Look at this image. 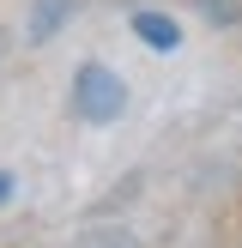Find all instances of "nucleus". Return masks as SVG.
Instances as JSON below:
<instances>
[{
    "label": "nucleus",
    "mask_w": 242,
    "mask_h": 248,
    "mask_svg": "<svg viewBox=\"0 0 242 248\" xmlns=\"http://www.w3.org/2000/svg\"><path fill=\"white\" fill-rule=\"evenodd\" d=\"M133 31H139L145 48H176V43H182L176 18H164V12H139V18H133Z\"/></svg>",
    "instance_id": "obj_2"
},
{
    "label": "nucleus",
    "mask_w": 242,
    "mask_h": 248,
    "mask_svg": "<svg viewBox=\"0 0 242 248\" xmlns=\"http://www.w3.org/2000/svg\"><path fill=\"white\" fill-rule=\"evenodd\" d=\"M121 103H127V91H121V79L109 67H79V79H73V109H79L85 121H115Z\"/></svg>",
    "instance_id": "obj_1"
},
{
    "label": "nucleus",
    "mask_w": 242,
    "mask_h": 248,
    "mask_svg": "<svg viewBox=\"0 0 242 248\" xmlns=\"http://www.w3.org/2000/svg\"><path fill=\"white\" fill-rule=\"evenodd\" d=\"M60 12H67V0H43V18H36V36H48L60 24Z\"/></svg>",
    "instance_id": "obj_4"
},
{
    "label": "nucleus",
    "mask_w": 242,
    "mask_h": 248,
    "mask_svg": "<svg viewBox=\"0 0 242 248\" xmlns=\"http://www.w3.org/2000/svg\"><path fill=\"white\" fill-rule=\"evenodd\" d=\"M206 12H212V24L224 18V24H242V0H200Z\"/></svg>",
    "instance_id": "obj_3"
},
{
    "label": "nucleus",
    "mask_w": 242,
    "mask_h": 248,
    "mask_svg": "<svg viewBox=\"0 0 242 248\" xmlns=\"http://www.w3.org/2000/svg\"><path fill=\"white\" fill-rule=\"evenodd\" d=\"M12 200V176H0V206H6Z\"/></svg>",
    "instance_id": "obj_5"
}]
</instances>
